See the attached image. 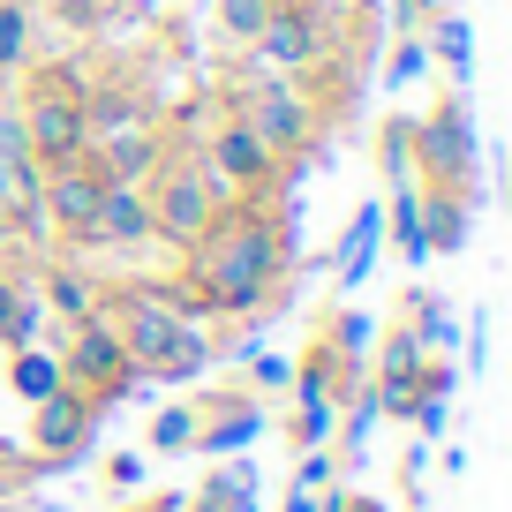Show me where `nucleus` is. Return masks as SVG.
<instances>
[{
    "label": "nucleus",
    "instance_id": "nucleus-1",
    "mask_svg": "<svg viewBox=\"0 0 512 512\" xmlns=\"http://www.w3.org/2000/svg\"><path fill=\"white\" fill-rule=\"evenodd\" d=\"M294 279V189L272 196H226L211 211V226L181 249V272L136 279V294H151L159 309L189 324H256L264 309L287 302Z\"/></svg>",
    "mask_w": 512,
    "mask_h": 512
},
{
    "label": "nucleus",
    "instance_id": "nucleus-2",
    "mask_svg": "<svg viewBox=\"0 0 512 512\" xmlns=\"http://www.w3.org/2000/svg\"><path fill=\"white\" fill-rule=\"evenodd\" d=\"M98 309H106V324L121 332L128 362L144 369V384H189L211 369V339L204 324L174 317V309H159L151 294H136V279H98Z\"/></svg>",
    "mask_w": 512,
    "mask_h": 512
},
{
    "label": "nucleus",
    "instance_id": "nucleus-3",
    "mask_svg": "<svg viewBox=\"0 0 512 512\" xmlns=\"http://www.w3.org/2000/svg\"><path fill=\"white\" fill-rule=\"evenodd\" d=\"M211 98H219V106L249 128L256 144L272 151V159L309 166L324 151V128H317V113H309V98L294 91V76L256 68L249 53H241V61H219V91H211Z\"/></svg>",
    "mask_w": 512,
    "mask_h": 512
},
{
    "label": "nucleus",
    "instance_id": "nucleus-4",
    "mask_svg": "<svg viewBox=\"0 0 512 512\" xmlns=\"http://www.w3.org/2000/svg\"><path fill=\"white\" fill-rule=\"evenodd\" d=\"M407 159H415V189L482 204V144L475 113H467V83H445L430 113H407Z\"/></svg>",
    "mask_w": 512,
    "mask_h": 512
},
{
    "label": "nucleus",
    "instance_id": "nucleus-5",
    "mask_svg": "<svg viewBox=\"0 0 512 512\" xmlns=\"http://www.w3.org/2000/svg\"><path fill=\"white\" fill-rule=\"evenodd\" d=\"M16 128L31 144L38 166H61L91 144V121H83V61H31L16 83Z\"/></svg>",
    "mask_w": 512,
    "mask_h": 512
},
{
    "label": "nucleus",
    "instance_id": "nucleus-6",
    "mask_svg": "<svg viewBox=\"0 0 512 512\" xmlns=\"http://www.w3.org/2000/svg\"><path fill=\"white\" fill-rule=\"evenodd\" d=\"M226 181L204 166V151L196 144H159V166L144 174V204H151V241H166V249H189L196 234L211 226V211L226 204Z\"/></svg>",
    "mask_w": 512,
    "mask_h": 512
},
{
    "label": "nucleus",
    "instance_id": "nucleus-7",
    "mask_svg": "<svg viewBox=\"0 0 512 512\" xmlns=\"http://www.w3.org/2000/svg\"><path fill=\"white\" fill-rule=\"evenodd\" d=\"M53 362H61V384L91 392L98 407H113V400H136V392H144V369L128 362L121 332L106 324V309H98V302H91V317H76V324H68V339L53 347Z\"/></svg>",
    "mask_w": 512,
    "mask_h": 512
},
{
    "label": "nucleus",
    "instance_id": "nucleus-8",
    "mask_svg": "<svg viewBox=\"0 0 512 512\" xmlns=\"http://www.w3.org/2000/svg\"><path fill=\"white\" fill-rule=\"evenodd\" d=\"M339 16H347V0H279L272 23L256 31L249 61L272 68V76H302V68H317L324 53H332Z\"/></svg>",
    "mask_w": 512,
    "mask_h": 512
},
{
    "label": "nucleus",
    "instance_id": "nucleus-9",
    "mask_svg": "<svg viewBox=\"0 0 512 512\" xmlns=\"http://www.w3.org/2000/svg\"><path fill=\"white\" fill-rule=\"evenodd\" d=\"M196 151H204V166H211V174H219L234 196H272V189H294V174H302V166L272 159V151L256 144V136H249V128H241L234 113L219 106V98H211V121L196 128Z\"/></svg>",
    "mask_w": 512,
    "mask_h": 512
},
{
    "label": "nucleus",
    "instance_id": "nucleus-10",
    "mask_svg": "<svg viewBox=\"0 0 512 512\" xmlns=\"http://www.w3.org/2000/svg\"><path fill=\"white\" fill-rule=\"evenodd\" d=\"M98 415H106V407H98L91 392H76V384L46 392V400L31 407V460H38V475H46V467L83 460V452H91V437H98Z\"/></svg>",
    "mask_w": 512,
    "mask_h": 512
},
{
    "label": "nucleus",
    "instance_id": "nucleus-11",
    "mask_svg": "<svg viewBox=\"0 0 512 512\" xmlns=\"http://www.w3.org/2000/svg\"><path fill=\"white\" fill-rule=\"evenodd\" d=\"M196 407V445L189 452H241L256 430H264V407H256L249 384H219V392H204Z\"/></svg>",
    "mask_w": 512,
    "mask_h": 512
},
{
    "label": "nucleus",
    "instance_id": "nucleus-12",
    "mask_svg": "<svg viewBox=\"0 0 512 512\" xmlns=\"http://www.w3.org/2000/svg\"><path fill=\"white\" fill-rule=\"evenodd\" d=\"M144 241H151L144 181H113V189L98 196V219H91V234H83L76 256H98V249H144Z\"/></svg>",
    "mask_w": 512,
    "mask_h": 512
},
{
    "label": "nucleus",
    "instance_id": "nucleus-13",
    "mask_svg": "<svg viewBox=\"0 0 512 512\" xmlns=\"http://www.w3.org/2000/svg\"><path fill=\"white\" fill-rule=\"evenodd\" d=\"M46 332V302H38V279L23 264H0V339L8 347H38Z\"/></svg>",
    "mask_w": 512,
    "mask_h": 512
},
{
    "label": "nucleus",
    "instance_id": "nucleus-14",
    "mask_svg": "<svg viewBox=\"0 0 512 512\" xmlns=\"http://www.w3.org/2000/svg\"><path fill=\"white\" fill-rule=\"evenodd\" d=\"M38 0H0V106L16 98L23 68L38 61Z\"/></svg>",
    "mask_w": 512,
    "mask_h": 512
},
{
    "label": "nucleus",
    "instance_id": "nucleus-15",
    "mask_svg": "<svg viewBox=\"0 0 512 512\" xmlns=\"http://www.w3.org/2000/svg\"><path fill=\"white\" fill-rule=\"evenodd\" d=\"M422 53L445 68V83H467V68H475V46H467V16H460V8H437V16L422 23Z\"/></svg>",
    "mask_w": 512,
    "mask_h": 512
},
{
    "label": "nucleus",
    "instance_id": "nucleus-16",
    "mask_svg": "<svg viewBox=\"0 0 512 512\" xmlns=\"http://www.w3.org/2000/svg\"><path fill=\"white\" fill-rule=\"evenodd\" d=\"M181 512H256V475L241 460L234 467H211V475L181 497Z\"/></svg>",
    "mask_w": 512,
    "mask_h": 512
},
{
    "label": "nucleus",
    "instance_id": "nucleus-17",
    "mask_svg": "<svg viewBox=\"0 0 512 512\" xmlns=\"http://www.w3.org/2000/svg\"><path fill=\"white\" fill-rule=\"evenodd\" d=\"M377 234H384V204H362L347 219V234H339V256H332V279H339V287H362L369 256H377Z\"/></svg>",
    "mask_w": 512,
    "mask_h": 512
},
{
    "label": "nucleus",
    "instance_id": "nucleus-18",
    "mask_svg": "<svg viewBox=\"0 0 512 512\" xmlns=\"http://www.w3.org/2000/svg\"><path fill=\"white\" fill-rule=\"evenodd\" d=\"M38 279H46V294H38V302H53L68 324H76V317H91V302H98V279H83V272H76V256H53V264H46Z\"/></svg>",
    "mask_w": 512,
    "mask_h": 512
},
{
    "label": "nucleus",
    "instance_id": "nucleus-19",
    "mask_svg": "<svg viewBox=\"0 0 512 512\" xmlns=\"http://www.w3.org/2000/svg\"><path fill=\"white\" fill-rule=\"evenodd\" d=\"M400 324H407V332H415L430 354H445V347H452V309L437 302L430 287H407V294H400Z\"/></svg>",
    "mask_w": 512,
    "mask_h": 512
},
{
    "label": "nucleus",
    "instance_id": "nucleus-20",
    "mask_svg": "<svg viewBox=\"0 0 512 512\" xmlns=\"http://www.w3.org/2000/svg\"><path fill=\"white\" fill-rule=\"evenodd\" d=\"M272 8H279V0H211V31H219L234 53H249L256 31L272 23Z\"/></svg>",
    "mask_w": 512,
    "mask_h": 512
},
{
    "label": "nucleus",
    "instance_id": "nucleus-21",
    "mask_svg": "<svg viewBox=\"0 0 512 512\" xmlns=\"http://www.w3.org/2000/svg\"><path fill=\"white\" fill-rule=\"evenodd\" d=\"M8 384H16L23 407H38L46 392H61V362H53L46 347H16V354H8Z\"/></svg>",
    "mask_w": 512,
    "mask_h": 512
},
{
    "label": "nucleus",
    "instance_id": "nucleus-22",
    "mask_svg": "<svg viewBox=\"0 0 512 512\" xmlns=\"http://www.w3.org/2000/svg\"><path fill=\"white\" fill-rule=\"evenodd\" d=\"M377 181H384V189H400V181H415V159H407V113L377 121Z\"/></svg>",
    "mask_w": 512,
    "mask_h": 512
},
{
    "label": "nucleus",
    "instance_id": "nucleus-23",
    "mask_svg": "<svg viewBox=\"0 0 512 512\" xmlns=\"http://www.w3.org/2000/svg\"><path fill=\"white\" fill-rule=\"evenodd\" d=\"M196 445V407H166V415H151V452H189Z\"/></svg>",
    "mask_w": 512,
    "mask_h": 512
},
{
    "label": "nucleus",
    "instance_id": "nucleus-24",
    "mask_svg": "<svg viewBox=\"0 0 512 512\" xmlns=\"http://www.w3.org/2000/svg\"><path fill=\"white\" fill-rule=\"evenodd\" d=\"M422 61H430V53H422V38H392V53H384V68H377V76L392 83V91H400V83H415V76H422Z\"/></svg>",
    "mask_w": 512,
    "mask_h": 512
},
{
    "label": "nucleus",
    "instance_id": "nucleus-25",
    "mask_svg": "<svg viewBox=\"0 0 512 512\" xmlns=\"http://www.w3.org/2000/svg\"><path fill=\"white\" fill-rule=\"evenodd\" d=\"M287 377H294V362H279V354H256L249 362V392H279Z\"/></svg>",
    "mask_w": 512,
    "mask_h": 512
},
{
    "label": "nucleus",
    "instance_id": "nucleus-26",
    "mask_svg": "<svg viewBox=\"0 0 512 512\" xmlns=\"http://www.w3.org/2000/svg\"><path fill=\"white\" fill-rule=\"evenodd\" d=\"M136 475H144V460H136V452H121V460H106V482H113V490H128V482H136Z\"/></svg>",
    "mask_w": 512,
    "mask_h": 512
},
{
    "label": "nucleus",
    "instance_id": "nucleus-27",
    "mask_svg": "<svg viewBox=\"0 0 512 512\" xmlns=\"http://www.w3.org/2000/svg\"><path fill=\"white\" fill-rule=\"evenodd\" d=\"M287 512H324V497H317V490H302V482H294V490H287Z\"/></svg>",
    "mask_w": 512,
    "mask_h": 512
},
{
    "label": "nucleus",
    "instance_id": "nucleus-28",
    "mask_svg": "<svg viewBox=\"0 0 512 512\" xmlns=\"http://www.w3.org/2000/svg\"><path fill=\"white\" fill-rule=\"evenodd\" d=\"M128 512H181V490H159V497H144V505H128Z\"/></svg>",
    "mask_w": 512,
    "mask_h": 512
}]
</instances>
